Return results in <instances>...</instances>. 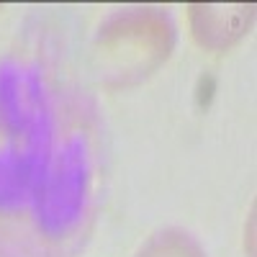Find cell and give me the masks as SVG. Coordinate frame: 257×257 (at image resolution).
I'll list each match as a JSON object with an SVG mask.
<instances>
[{"label":"cell","instance_id":"cell-1","mask_svg":"<svg viewBox=\"0 0 257 257\" xmlns=\"http://www.w3.org/2000/svg\"><path fill=\"white\" fill-rule=\"evenodd\" d=\"M103 203L93 95L47 54L0 57V257H75Z\"/></svg>","mask_w":257,"mask_h":257},{"label":"cell","instance_id":"cell-2","mask_svg":"<svg viewBox=\"0 0 257 257\" xmlns=\"http://www.w3.org/2000/svg\"><path fill=\"white\" fill-rule=\"evenodd\" d=\"M175 41V21L165 8L134 6L113 11L93 36V70L108 88L137 85L170 59Z\"/></svg>","mask_w":257,"mask_h":257},{"label":"cell","instance_id":"cell-3","mask_svg":"<svg viewBox=\"0 0 257 257\" xmlns=\"http://www.w3.org/2000/svg\"><path fill=\"white\" fill-rule=\"evenodd\" d=\"M193 39L208 52H224L252 29V3H193L188 6Z\"/></svg>","mask_w":257,"mask_h":257},{"label":"cell","instance_id":"cell-4","mask_svg":"<svg viewBox=\"0 0 257 257\" xmlns=\"http://www.w3.org/2000/svg\"><path fill=\"white\" fill-rule=\"evenodd\" d=\"M137 257H208L196 237L183 229H162L152 234L137 252Z\"/></svg>","mask_w":257,"mask_h":257}]
</instances>
